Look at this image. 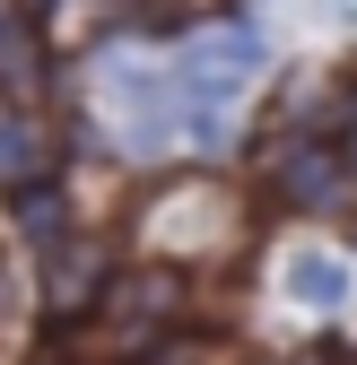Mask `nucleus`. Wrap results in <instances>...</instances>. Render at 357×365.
I'll return each mask as SVG.
<instances>
[{
    "label": "nucleus",
    "mask_w": 357,
    "mask_h": 365,
    "mask_svg": "<svg viewBox=\"0 0 357 365\" xmlns=\"http://www.w3.org/2000/svg\"><path fill=\"white\" fill-rule=\"evenodd\" d=\"M174 61H209V70H236V78H253L261 61H271V43H261L253 26H218V35H201V43H183Z\"/></svg>",
    "instance_id": "obj_7"
},
{
    "label": "nucleus",
    "mask_w": 357,
    "mask_h": 365,
    "mask_svg": "<svg viewBox=\"0 0 357 365\" xmlns=\"http://www.w3.org/2000/svg\"><path fill=\"white\" fill-rule=\"evenodd\" d=\"M114 9H140V18H157V0H114Z\"/></svg>",
    "instance_id": "obj_12"
},
{
    "label": "nucleus",
    "mask_w": 357,
    "mask_h": 365,
    "mask_svg": "<svg viewBox=\"0 0 357 365\" xmlns=\"http://www.w3.org/2000/svg\"><path fill=\"white\" fill-rule=\"evenodd\" d=\"M140 235H149V252L157 261H218V252H236V235H244V209H236V192L227 182H166V192L140 209Z\"/></svg>",
    "instance_id": "obj_1"
},
{
    "label": "nucleus",
    "mask_w": 357,
    "mask_h": 365,
    "mask_svg": "<svg viewBox=\"0 0 357 365\" xmlns=\"http://www.w3.org/2000/svg\"><path fill=\"white\" fill-rule=\"evenodd\" d=\"M192 304V287H183V261H149V269H122V279L105 287V322H122V331H166L174 313Z\"/></svg>",
    "instance_id": "obj_3"
},
{
    "label": "nucleus",
    "mask_w": 357,
    "mask_h": 365,
    "mask_svg": "<svg viewBox=\"0 0 357 365\" xmlns=\"http://www.w3.org/2000/svg\"><path fill=\"white\" fill-rule=\"evenodd\" d=\"M9 217H18V235H35V244H61V192L53 182H9Z\"/></svg>",
    "instance_id": "obj_8"
},
{
    "label": "nucleus",
    "mask_w": 357,
    "mask_h": 365,
    "mask_svg": "<svg viewBox=\"0 0 357 365\" xmlns=\"http://www.w3.org/2000/svg\"><path fill=\"white\" fill-rule=\"evenodd\" d=\"M35 157H44V130L0 113V174H9V182H26V174H35Z\"/></svg>",
    "instance_id": "obj_9"
},
{
    "label": "nucleus",
    "mask_w": 357,
    "mask_h": 365,
    "mask_svg": "<svg viewBox=\"0 0 357 365\" xmlns=\"http://www.w3.org/2000/svg\"><path fill=\"white\" fill-rule=\"evenodd\" d=\"M0 96H9L18 113L44 105V35L26 18H0Z\"/></svg>",
    "instance_id": "obj_4"
},
{
    "label": "nucleus",
    "mask_w": 357,
    "mask_h": 365,
    "mask_svg": "<svg viewBox=\"0 0 357 365\" xmlns=\"http://www.w3.org/2000/svg\"><path fill=\"white\" fill-rule=\"evenodd\" d=\"M183 9H218V0H183Z\"/></svg>",
    "instance_id": "obj_13"
},
{
    "label": "nucleus",
    "mask_w": 357,
    "mask_h": 365,
    "mask_svg": "<svg viewBox=\"0 0 357 365\" xmlns=\"http://www.w3.org/2000/svg\"><path fill=\"white\" fill-rule=\"evenodd\" d=\"M96 269H105L96 244H79V235L44 244V296H53V304H87V296H96Z\"/></svg>",
    "instance_id": "obj_6"
},
{
    "label": "nucleus",
    "mask_w": 357,
    "mask_h": 365,
    "mask_svg": "<svg viewBox=\"0 0 357 365\" xmlns=\"http://www.w3.org/2000/svg\"><path fill=\"white\" fill-rule=\"evenodd\" d=\"M279 287H288V304H305V313H331V304L348 296V261H340V252H288V261H279Z\"/></svg>",
    "instance_id": "obj_5"
},
{
    "label": "nucleus",
    "mask_w": 357,
    "mask_h": 365,
    "mask_svg": "<svg viewBox=\"0 0 357 365\" xmlns=\"http://www.w3.org/2000/svg\"><path fill=\"white\" fill-rule=\"evenodd\" d=\"M149 365H236V356L218 348V339H174V348H157Z\"/></svg>",
    "instance_id": "obj_10"
},
{
    "label": "nucleus",
    "mask_w": 357,
    "mask_h": 365,
    "mask_svg": "<svg viewBox=\"0 0 357 365\" xmlns=\"http://www.w3.org/2000/svg\"><path fill=\"white\" fill-rule=\"evenodd\" d=\"M261 182L288 200V209H314V217H357V165L331 140H305V130H279L261 140Z\"/></svg>",
    "instance_id": "obj_2"
},
{
    "label": "nucleus",
    "mask_w": 357,
    "mask_h": 365,
    "mask_svg": "<svg viewBox=\"0 0 357 365\" xmlns=\"http://www.w3.org/2000/svg\"><path fill=\"white\" fill-rule=\"evenodd\" d=\"M314 105H323V70H296V78H288V96H279V113H288V122H305Z\"/></svg>",
    "instance_id": "obj_11"
}]
</instances>
